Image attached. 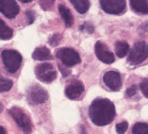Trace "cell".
Returning <instances> with one entry per match:
<instances>
[{"label": "cell", "mask_w": 148, "mask_h": 134, "mask_svg": "<svg viewBox=\"0 0 148 134\" xmlns=\"http://www.w3.org/2000/svg\"><path fill=\"white\" fill-rule=\"evenodd\" d=\"M2 60L10 73H15L22 63V56L15 50H4L2 52Z\"/></svg>", "instance_id": "2"}, {"label": "cell", "mask_w": 148, "mask_h": 134, "mask_svg": "<svg viewBox=\"0 0 148 134\" xmlns=\"http://www.w3.org/2000/svg\"><path fill=\"white\" fill-rule=\"evenodd\" d=\"M137 91H138V87H137V85H132L131 87H129V88L126 90L125 96L127 97H131L135 95V93H137Z\"/></svg>", "instance_id": "25"}, {"label": "cell", "mask_w": 148, "mask_h": 134, "mask_svg": "<svg viewBox=\"0 0 148 134\" xmlns=\"http://www.w3.org/2000/svg\"><path fill=\"white\" fill-rule=\"evenodd\" d=\"M35 75L38 79L45 83L52 82L57 78V72L50 63H42L36 66Z\"/></svg>", "instance_id": "6"}, {"label": "cell", "mask_w": 148, "mask_h": 134, "mask_svg": "<svg viewBox=\"0 0 148 134\" xmlns=\"http://www.w3.org/2000/svg\"><path fill=\"white\" fill-rule=\"evenodd\" d=\"M21 2H23V3H28V2H30L32 1V0H20Z\"/></svg>", "instance_id": "30"}, {"label": "cell", "mask_w": 148, "mask_h": 134, "mask_svg": "<svg viewBox=\"0 0 148 134\" xmlns=\"http://www.w3.org/2000/svg\"><path fill=\"white\" fill-rule=\"evenodd\" d=\"M132 134H148V124L146 123H136L133 126Z\"/></svg>", "instance_id": "19"}, {"label": "cell", "mask_w": 148, "mask_h": 134, "mask_svg": "<svg viewBox=\"0 0 148 134\" xmlns=\"http://www.w3.org/2000/svg\"><path fill=\"white\" fill-rule=\"evenodd\" d=\"M56 0H39L40 6L44 10H50L53 8V5Z\"/></svg>", "instance_id": "21"}, {"label": "cell", "mask_w": 148, "mask_h": 134, "mask_svg": "<svg viewBox=\"0 0 148 134\" xmlns=\"http://www.w3.org/2000/svg\"><path fill=\"white\" fill-rule=\"evenodd\" d=\"M28 100L31 104H42L48 98V93L39 85L31 86L27 93Z\"/></svg>", "instance_id": "8"}, {"label": "cell", "mask_w": 148, "mask_h": 134, "mask_svg": "<svg viewBox=\"0 0 148 134\" xmlns=\"http://www.w3.org/2000/svg\"><path fill=\"white\" fill-rule=\"evenodd\" d=\"M86 27V30H87V31L89 32V33H92V32L93 31V27L91 26L90 24H85V25H83V26L80 27V30H82V28H85Z\"/></svg>", "instance_id": "28"}, {"label": "cell", "mask_w": 148, "mask_h": 134, "mask_svg": "<svg viewBox=\"0 0 148 134\" xmlns=\"http://www.w3.org/2000/svg\"><path fill=\"white\" fill-rule=\"evenodd\" d=\"M140 89L142 90L143 95L145 96L146 97H148V78H145V79H143V82L140 83Z\"/></svg>", "instance_id": "24"}, {"label": "cell", "mask_w": 148, "mask_h": 134, "mask_svg": "<svg viewBox=\"0 0 148 134\" xmlns=\"http://www.w3.org/2000/svg\"><path fill=\"white\" fill-rule=\"evenodd\" d=\"M13 36V31L10 27L5 24V22L0 19V39L10 40Z\"/></svg>", "instance_id": "17"}, {"label": "cell", "mask_w": 148, "mask_h": 134, "mask_svg": "<svg viewBox=\"0 0 148 134\" xmlns=\"http://www.w3.org/2000/svg\"><path fill=\"white\" fill-rule=\"evenodd\" d=\"M101 8L109 14H121L125 12V0H100Z\"/></svg>", "instance_id": "7"}, {"label": "cell", "mask_w": 148, "mask_h": 134, "mask_svg": "<svg viewBox=\"0 0 148 134\" xmlns=\"http://www.w3.org/2000/svg\"><path fill=\"white\" fill-rule=\"evenodd\" d=\"M89 116L95 125L99 126H106L113 121L115 107L109 99L97 98L90 106Z\"/></svg>", "instance_id": "1"}, {"label": "cell", "mask_w": 148, "mask_h": 134, "mask_svg": "<svg viewBox=\"0 0 148 134\" xmlns=\"http://www.w3.org/2000/svg\"><path fill=\"white\" fill-rule=\"evenodd\" d=\"M104 83L111 91H119L122 87V78L116 71H109L103 77Z\"/></svg>", "instance_id": "10"}, {"label": "cell", "mask_w": 148, "mask_h": 134, "mask_svg": "<svg viewBox=\"0 0 148 134\" xmlns=\"http://www.w3.org/2000/svg\"><path fill=\"white\" fill-rule=\"evenodd\" d=\"M131 8L138 13H148V0H130Z\"/></svg>", "instance_id": "14"}, {"label": "cell", "mask_w": 148, "mask_h": 134, "mask_svg": "<svg viewBox=\"0 0 148 134\" xmlns=\"http://www.w3.org/2000/svg\"><path fill=\"white\" fill-rule=\"evenodd\" d=\"M59 69L61 72V74H62L63 77H67V76H69L70 73H71V71L68 69V67L65 66V65H60V64H59Z\"/></svg>", "instance_id": "26"}, {"label": "cell", "mask_w": 148, "mask_h": 134, "mask_svg": "<svg viewBox=\"0 0 148 134\" xmlns=\"http://www.w3.org/2000/svg\"><path fill=\"white\" fill-rule=\"evenodd\" d=\"M148 58V43L145 42L136 43L129 53L128 61L131 64L142 63Z\"/></svg>", "instance_id": "3"}, {"label": "cell", "mask_w": 148, "mask_h": 134, "mask_svg": "<svg viewBox=\"0 0 148 134\" xmlns=\"http://www.w3.org/2000/svg\"><path fill=\"white\" fill-rule=\"evenodd\" d=\"M20 12L15 0H0V12L9 19H13Z\"/></svg>", "instance_id": "9"}, {"label": "cell", "mask_w": 148, "mask_h": 134, "mask_svg": "<svg viewBox=\"0 0 148 134\" xmlns=\"http://www.w3.org/2000/svg\"><path fill=\"white\" fill-rule=\"evenodd\" d=\"M95 55L98 59L107 64H110L114 61V55L111 53L108 46L102 42H97L95 46Z\"/></svg>", "instance_id": "11"}, {"label": "cell", "mask_w": 148, "mask_h": 134, "mask_svg": "<svg viewBox=\"0 0 148 134\" xmlns=\"http://www.w3.org/2000/svg\"><path fill=\"white\" fill-rule=\"evenodd\" d=\"M12 81L0 75V93L8 92L12 89Z\"/></svg>", "instance_id": "20"}, {"label": "cell", "mask_w": 148, "mask_h": 134, "mask_svg": "<svg viewBox=\"0 0 148 134\" xmlns=\"http://www.w3.org/2000/svg\"><path fill=\"white\" fill-rule=\"evenodd\" d=\"M70 2L74 5L75 9L77 10V12L80 14L86 13L90 8L89 0H70Z\"/></svg>", "instance_id": "16"}, {"label": "cell", "mask_w": 148, "mask_h": 134, "mask_svg": "<svg viewBox=\"0 0 148 134\" xmlns=\"http://www.w3.org/2000/svg\"><path fill=\"white\" fill-rule=\"evenodd\" d=\"M84 92V85L79 80H75L71 82L66 87L65 95L70 99H77Z\"/></svg>", "instance_id": "12"}, {"label": "cell", "mask_w": 148, "mask_h": 134, "mask_svg": "<svg viewBox=\"0 0 148 134\" xmlns=\"http://www.w3.org/2000/svg\"><path fill=\"white\" fill-rule=\"evenodd\" d=\"M10 113L13 118V120L17 123V125L24 130L26 134H29L32 129V124L28 116L24 113L22 110L17 107H13L10 110Z\"/></svg>", "instance_id": "4"}, {"label": "cell", "mask_w": 148, "mask_h": 134, "mask_svg": "<svg viewBox=\"0 0 148 134\" xmlns=\"http://www.w3.org/2000/svg\"><path fill=\"white\" fill-rule=\"evenodd\" d=\"M128 128L127 122H122L116 125V131L118 134H124Z\"/></svg>", "instance_id": "22"}, {"label": "cell", "mask_w": 148, "mask_h": 134, "mask_svg": "<svg viewBox=\"0 0 148 134\" xmlns=\"http://www.w3.org/2000/svg\"><path fill=\"white\" fill-rule=\"evenodd\" d=\"M56 56L67 67H72L81 61L79 54L73 48H61L58 50Z\"/></svg>", "instance_id": "5"}, {"label": "cell", "mask_w": 148, "mask_h": 134, "mask_svg": "<svg viewBox=\"0 0 148 134\" xmlns=\"http://www.w3.org/2000/svg\"><path fill=\"white\" fill-rule=\"evenodd\" d=\"M61 40V35L60 34H54L51 38L49 39V43L51 46H57L60 43Z\"/></svg>", "instance_id": "23"}, {"label": "cell", "mask_w": 148, "mask_h": 134, "mask_svg": "<svg viewBox=\"0 0 148 134\" xmlns=\"http://www.w3.org/2000/svg\"><path fill=\"white\" fill-rule=\"evenodd\" d=\"M27 19H28V24H32L35 20V13L34 12H31V10H27L26 12Z\"/></svg>", "instance_id": "27"}, {"label": "cell", "mask_w": 148, "mask_h": 134, "mask_svg": "<svg viewBox=\"0 0 148 134\" xmlns=\"http://www.w3.org/2000/svg\"><path fill=\"white\" fill-rule=\"evenodd\" d=\"M0 134H6V129L0 126Z\"/></svg>", "instance_id": "29"}, {"label": "cell", "mask_w": 148, "mask_h": 134, "mask_svg": "<svg viewBox=\"0 0 148 134\" xmlns=\"http://www.w3.org/2000/svg\"><path fill=\"white\" fill-rule=\"evenodd\" d=\"M3 111V106H2V104H0V113Z\"/></svg>", "instance_id": "31"}, {"label": "cell", "mask_w": 148, "mask_h": 134, "mask_svg": "<svg viewBox=\"0 0 148 134\" xmlns=\"http://www.w3.org/2000/svg\"><path fill=\"white\" fill-rule=\"evenodd\" d=\"M129 50V45L126 42H117L115 45V52L118 58H124Z\"/></svg>", "instance_id": "18"}, {"label": "cell", "mask_w": 148, "mask_h": 134, "mask_svg": "<svg viewBox=\"0 0 148 134\" xmlns=\"http://www.w3.org/2000/svg\"><path fill=\"white\" fill-rule=\"evenodd\" d=\"M32 58L36 60H49L53 59L49 49L45 47V46L36 48L34 52L32 53Z\"/></svg>", "instance_id": "13"}, {"label": "cell", "mask_w": 148, "mask_h": 134, "mask_svg": "<svg viewBox=\"0 0 148 134\" xmlns=\"http://www.w3.org/2000/svg\"><path fill=\"white\" fill-rule=\"evenodd\" d=\"M59 12H60L61 18H62L63 21H64V23H65L66 27H70L73 26L74 17H73V15H72L71 10L64 5H60L59 6Z\"/></svg>", "instance_id": "15"}]
</instances>
